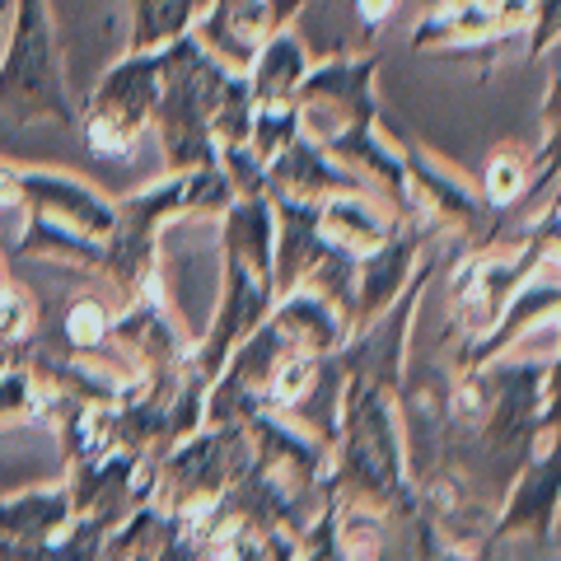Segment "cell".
Segmentation results:
<instances>
[{
	"mask_svg": "<svg viewBox=\"0 0 561 561\" xmlns=\"http://www.w3.org/2000/svg\"><path fill=\"white\" fill-rule=\"evenodd\" d=\"M38 402H43V383L24 360L0 370V431L14 426V421H33L38 416Z\"/></svg>",
	"mask_w": 561,
	"mask_h": 561,
	"instance_id": "cell-10",
	"label": "cell"
},
{
	"mask_svg": "<svg viewBox=\"0 0 561 561\" xmlns=\"http://www.w3.org/2000/svg\"><path fill=\"white\" fill-rule=\"evenodd\" d=\"M534 179H538L534 154L524 150V146H501V150L486 160V183H482L486 192H482V202H486V206H496V210L515 206L524 192L534 187Z\"/></svg>",
	"mask_w": 561,
	"mask_h": 561,
	"instance_id": "cell-8",
	"label": "cell"
},
{
	"mask_svg": "<svg viewBox=\"0 0 561 561\" xmlns=\"http://www.w3.org/2000/svg\"><path fill=\"white\" fill-rule=\"evenodd\" d=\"M426 5H431V10H440V5H459V0H426Z\"/></svg>",
	"mask_w": 561,
	"mask_h": 561,
	"instance_id": "cell-13",
	"label": "cell"
},
{
	"mask_svg": "<svg viewBox=\"0 0 561 561\" xmlns=\"http://www.w3.org/2000/svg\"><path fill=\"white\" fill-rule=\"evenodd\" d=\"M0 38H5V47H0V113L20 127H33V122L76 127L80 113L61 76L47 0H14Z\"/></svg>",
	"mask_w": 561,
	"mask_h": 561,
	"instance_id": "cell-1",
	"label": "cell"
},
{
	"mask_svg": "<svg viewBox=\"0 0 561 561\" xmlns=\"http://www.w3.org/2000/svg\"><path fill=\"white\" fill-rule=\"evenodd\" d=\"M197 0H131V47H164L187 33Z\"/></svg>",
	"mask_w": 561,
	"mask_h": 561,
	"instance_id": "cell-7",
	"label": "cell"
},
{
	"mask_svg": "<svg viewBox=\"0 0 561 561\" xmlns=\"http://www.w3.org/2000/svg\"><path fill=\"white\" fill-rule=\"evenodd\" d=\"M393 230H398V220L379 202L365 197V192H332V197L319 202V234L356 257L379 249Z\"/></svg>",
	"mask_w": 561,
	"mask_h": 561,
	"instance_id": "cell-5",
	"label": "cell"
},
{
	"mask_svg": "<svg viewBox=\"0 0 561 561\" xmlns=\"http://www.w3.org/2000/svg\"><path fill=\"white\" fill-rule=\"evenodd\" d=\"M552 505H557V478H552V463L548 459H534L529 463V478L519 482L515 491V501H511V511H505V519L496 524V534L491 538H505V534H515V529H542V519H552Z\"/></svg>",
	"mask_w": 561,
	"mask_h": 561,
	"instance_id": "cell-6",
	"label": "cell"
},
{
	"mask_svg": "<svg viewBox=\"0 0 561 561\" xmlns=\"http://www.w3.org/2000/svg\"><path fill=\"white\" fill-rule=\"evenodd\" d=\"M61 337L70 351H99L103 342L113 337V305L108 300H94V295H84L66 309L61 319Z\"/></svg>",
	"mask_w": 561,
	"mask_h": 561,
	"instance_id": "cell-9",
	"label": "cell"
},
{
	"mask_svg": "<svg viewBox=\"0 0 561 561\" xmlns=\"http://www.w3.org/2000/svg\"><path fill=\"white\" fill-rule=\"evenodd\" d=\"M305 76H309V51L300 33L286 24L257 47V57L243 70V84H249L253 108H286V103H295V90H300Z\"/></svg>",
	"mask_w": 561,
	"mask_h": 561,
	"instance_id": "cell-4",
	"label": "cell"
},
{
	"mask_svg": "<svg viewBox=\"0 0 561 561\" xmlns=\"http://www.w3.org/2000/svg\"><path fill=\"white\" fill-rule=\"evenodd\" d=\"M356 10H360L370 24H379V20H389V14H393V0H356Z\"/></svg>",
	"mask_w": 561,
	"mask_h": 561,
	"instance_id": "cell-12",
	"label": "cell"
},
{
	"mask_svg": "<svg viewBox=\"0 0 561 561\" xmlns=\"http://www.w3.org/2000/svg\"><path fill=\"white\" fill-rule=\"evenodd\" d=\"M529 57H538L542 47H552L557 38V0H534V10H529Z\"/></svg>",
	"mask_w": 561,
	"mask_h": 561,
	"instance_id": "cell-11",
	"label": "cell"
},
{
	"mask_svg": "<svg viewBox=\"0 0 561 561\" xmlns=\"http://www.w3.org/2000/svg\"><path fill=\"white\" fill-rule=\"evenodd\" d=\"M160 70H164V47H127V57L99 80V90L84 103L76 127L90 136V146L108 160L131 154L136 136L150 127L154 99H160Z\"/></svg>",
	"mask_w": 561,
	"mask_h": 561,
	"instance_id": "cell-2",
	"label": "cell"
},
{
	"mask_svg": "<svg viewBox=\"0 0 561 561\" xmlns=\"http://www.w3.org/2000/svg\"><path fill=\"white\" fill-rule=\"evenodd\" d=\"M10 206H24L33 216L76 225V230L108 239L117 206L103 197L99 187L70 179V173H51V169H10Z\"/></svg>",
	"mask_w": 561,
	"mask_h": 561,
	"instance_id": "cell-3",
	"label": "cell"
}]
</instances>
